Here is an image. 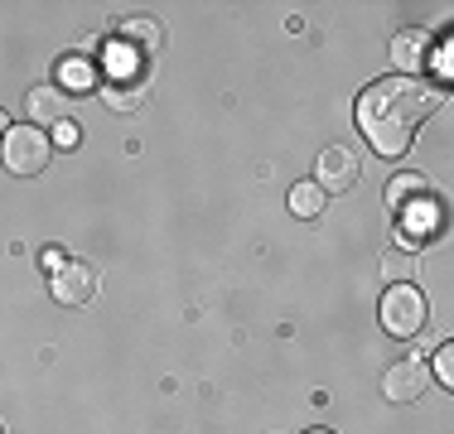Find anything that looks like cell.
<instances>
[{
  "mask_svg": "<svg viewBox=\"0 0 454 434\" xmlns=\"http://www.w3.org/2000/svg\"><path fill=\"white\" fill-rule=\"evenodd\" d=\"M435 106H440V87H426L416 78H382V82L363 87V97H358V130L372 140L377 155L402 159Z\"/></svg>",
  "mask_w": 454,
  "mask_h": 434,
  "instance_id": "1",
  "label": "cell"
},
{
  "mask_svg": "<svg viewBox=\"0 0 454 434\" xmlns=\"http://www.w3.org/2000/svg\"><path fill=\"white\" fill-rule=\"evenodd\" d=\"M49 136L39 126H10L5 140H0V159H5L10 174H20V179H35V174L49 169Z\"/></svg>",
  "mask_w": 454,
  "mask_h": 434,
  "instance_id": "2",
  "label": "cell"
},
{
  "mask_svg": "<svg viewBox=\"0 0 454 434\" xmlns=\"http://www.w3.org/2000/svg\"><path fill=\"white\" fill-rule=\"evenodd\" d=\"M430 319V304L420 295L416 285H392L382 295V329L392 333V338H411V333H420Z\"/></svg>",
  "mask_w": 454,
  "mask_h": 434,
  "instance_id": "3",
  "label": "cell"
},
{
  "mask_svg": "<svg viewBox=\"0 0 454 434\" xmlns=\"http://www.w3.org/2000/svg\"><path fill=\"white\" fill-rule=\"evenodd\" d=\"M426 386H430V372H426V362H420V357H402V362H392L382 372V396L396 400V406L420 400V396H426Z\"/></svg>",
  "mask_w": 454,
  "mask_h": 434,
  "instance_id": "4",
  "label": "cell"
},
{
  "mask_svg": "<svg viewBox=\"0 0 454 434\" xmlns=\"http://www.w3.org/2000/svg\"><path fill=\"white\" fill-rule=\"evenodd\" d=\"M358 174H363L358 150L329 145V150L319 155V189H324V193H348L353 183H358Z\"/></svg>",
  "mask_w": 454,
  "mask_h": 434,
  "instance_id": "5",
  "label": "cell"
},
{
  "mask_svg": "<svg viewBox=\"0 0 454 434\" xmlns=\"http://www.w3.org/2000/svg\"><path fill=\"white\" fill-rule=\"evenodd\" d=\"M49 290H53V299L68 304V309H73V304H88L97 295V270L82 266V260H63V266L53 270Z\"/></svg>",
  "mask_w": 454,
  "mask_h": 434,
  "instance_id": "6",
  "label": "cell"
},
{
  "mask_svg": "<svg viewBox=\"0 0 454 434\" xmlns=\"http://www.w3.org/2000/svg\"><path fill=\"white\" fill-rule=\"evenodd\" d=\"M426 58H430V35L426 29H402V35L392 39V63L402 68V78L426 73Z\"/></svg>",
  "mask_w": 454,
  "mask_h": 434,
  "instance_id": "7",
  "label": "cell"
},
{
  "mask_svg": "<svg viewBox=\"0 0 454 434\" xmlns=\"http://www.w3.org/2000/svg\"><path fill=\"white\" fill-rule=\"evenodd\" d=\"M25 106H29V126H63V112H68V102H63V87H53V82H39L35 92L25 97Z\"/></svg>",
  "mask_w": 454,
  "mask_h": 434,
  "instance_id": "8",
  "label": "cell"
},
{
  "mask_svg": "<svg viewBox=\"0 0 454 434\" xmlns=\"http://www.w3.org/2000/svg\"><path fill=\"white\" fill-rule=\"evenodd\" d=\"M121 39H126V49H131V43H140V53H155L160 43H165V29H160L155 19H126V25H121Z\"/></svg>",
  "mask_w": 454,
  "mask_h": 434,
  "instance_id": "9",
  "label": "cell"
},
{
  "mask_svg": "<svg viewBox=\"0 0 454 434\" xmlns=\"http://www.w3.org/2000/svg\"><path fill=\"white\" fill-rule=\"evenodd\" d=\"M290 213L295 217H319L324 213V189L319 183H295V189H290Z\"/></svg>",
  "mask_w": 454,
  "mask_h": 434,
  "instance_id": "10",
  "label": "cell"
},
{
  "mask_svg": "<svg viewBox=\"0 0 454 434\" xmlns=\"http://www.w3.org/2000/svg\"><path fill=\"white\" fill-rule=\"evenodd\" d=\"M102 97H106L112 112H131V106L145 102V87L140 82H112V87H102Z\"/></svg>",
  "mask_w": 454,
  "mask_h": 434,
  "instance_id": "11",
  "label": "cell"
},
{
  "mask_svg": "<svg viewBox=\"0 0 454 434\" xmlns=\"http://www.w3.org/2000/svg\"><path fill=\"white\" fill-rule=\"evenodd\" d=\"M430 183L420 179V174H396L392 183H387V203H392V208H406V198L411 193H426Z\"/></svg>",
  "mask_w": 454,
  "mask_h": 434,
  "instance_id": "12",
  "label": "cell"
},
{
  "mask_svg": "<svg viewBox=\"0 0 454 434\" xmlns=\"http://www.w3.org/2000/svg\"><path fill=\"white\" fill-rule=\"evenodd\" d=\"M411 270H416V256L411 252H387L382 256V275L396 280V285H411Z\"/></svg>",
  "mask_w": 454,
  "mask_h": 434,
  "instance_id": "13",
  "label": "cell"
},
{
  "mask_svg": "<svg viewBox=\"0 0 454 434\" xmlns=\"http://www.w3.org/2000/svg\"><path fill=\"white\" fill-rule=\"evenodd\" d=\"M63 82H73L82 92V87H92V68L82 58H68V63H63Z\"/></svg>",
  "mask_w": 454,
  "mask_h": 434,
  "instance_id": "14",
  "label": "cell"
},
{
  "mask_svg": "<svg viewBox=\"0 0 454 434\" xmlns=\"http://www.w3.org/2000/svg\"><path fill=\"white\" fill-rule=\"evenodd\" d=\"M435 376H440V386H454V343H445L435 353Z\"/></svg>",
  "mask_w": 454,
  "mask_h": 434,
  "instance_id": "15",
  "label": "cell"
},
{
  "mask_svg": "<svg viewBox=\"0 0 454 434\" xmlns=\"http://www.w3.org/2000/svg\"><path fill=\"white\" fill-rule=\"evenodd\" d=\"M5 130H10V116H5V106H0V140H5Z\"/></svg>",
  "mask_w": 454,
  "mask_h": 434,
  "instance_id": "16",
  "label": "cell"
},
{
  "mask_svg": "<svg viewBox=\"0 0 454 434\" xmlns=\"http://www.w3.org/2000/svg\"><path fill=\"white\" fill-rule=\"evenodd\" d=\"M309 434H333V430H309Z\"/></svg>",
  "mask_w": 454,
  "mask_h": 434,
  "instance_id": "17",
  "label": "cell"
}]
</instances>
